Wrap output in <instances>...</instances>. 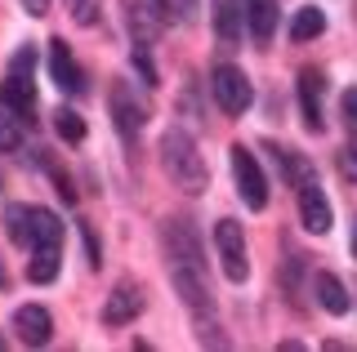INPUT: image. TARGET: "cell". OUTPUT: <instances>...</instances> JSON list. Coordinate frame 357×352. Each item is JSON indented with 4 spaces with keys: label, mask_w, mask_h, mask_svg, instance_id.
Instances as JSON below:
<instances>
[{
    "label": "cell",
    "mask_w": 357,
    "mask_h": 352,
    "mask_svg": "<svg viewBox=\"0 0 357 352\" xmlns=\"http://www.w3.org/2000/svg\"><path fill=\"white\" fill-rule=\"evenodd\" d=\"M340 174L357 183V147H340Z\"/></svg>",
    "instance_id": "cell-25"
},
{
    "label": "cell",
    "mask_w": 357,
    "mask_h": 352,
    "mask_svg": "<svg viewBox=\"0 0 357 352\" xmlns=\"http://www.w3.org/2000/svg\"><path fill=\"white\" fill-rule=\"evenodd\" d=\"M54 129H59L63 143H81L85 138V120L76 116L72 107H59V112H54Z\"/></svg>",
    "instance_id": "cell-20"
},
{
    "label": "cell",
    "mask_w": 357,
    "mask_h": 352,
    "mask_svg": "<svg viewBox=\"0 0 357 352\" xmlns=\"http://www.w3.org/2000/svg\"><path fill=\"white\" fill-rule=\"evenodd\" d=\"M232 179H237V196L250 210H264L268 205V179H264V165L255 161V152L245 147V143H237L232 147Z\"/></svg>",
    "instance_id": "cell-3"
},
{
    "label": "cell",
    "mask_w": 357,
    "mask_h": 352,
    "mask_svg": "<svg viewBox=\"0 0 357 352\" xmlns=\"http://www.w3.org/2000/svg\"><path fill=\"white\" fill-rule=\"evenodd\" d=\"M36 246H63V223L54 210H40L31 205V250Z\"/></svg>",
    "instance_id": "cell-16"
},
{
    "label": "cell",
    "mask_w": 357,
    "mask_h": 352,
    "mask_svg": "<svg viewBox=\"0 0 357 352\" xmlns=\"http://www.w3.org/2000/svg\"><path fill=\"white\" fill-rule=\"evenodd\" d=\"M0 152H22V129H18V116H0Z\"/></svg>",
    "instance_id": "cell-22"
},
{
    "label": "cell",
    "mask_w": 357,
    "mask_h": 352,
    "mask_svg": "<svg viewBox=\"0 0 357 352\" xmlns=\"http://www.w3.org/2000/svg\"><path fill=\"white\" fill-rule=\"evenodd\" d=\"M215 259L223 268V277L228 281H245L250 277V259H245V232L237 218H219L215 223Z\"/></svg>",
    "instance_id": "cell-2"
},
{
    "label": "cell",
    "mask_w": 357,
    "mask_h": 352,
    "mask_svg": "<svg viewBox=\"0 0 357 352\" xmlns=\"http://www.w3.org/2000/svg\"><path fill=\"white\" fill-rule=\"evenodd\" d=\"M353 255H357V232H353Z\"/></svg>",
    "instance_id": "cell-29"
},
{
    "label": "cell",
    "mask_w": 357,
    "mask_h": 352,
    "mask_svg": "<svg viewBox=\"0 0 357 352\" xmlns=\"http://www.w3.org/2000/svg\"><path fill=\"white\" fill-rule=\"evenodd\" d=\"M134 67L143 72V85H156V67L148 58V45H134Z\"/></svg>",
    "instance_id": "cell-23"
},
{
    "label": "cell",
    "mask_w": 357,
    "mask_h": 352,
    "mask_svg": "<svg viewBox=\"0 0 357 352\" xmlns=\"http://www.w3.org/2000/svg\"><path fill=\"white\" fill-rule=\"evenodd\" d=\"M59 250H63V246H36V250H31L27 277L36 281V285H50L54 277H59Z\"/></svg>",
    "instance_id": "cell-17"
},
{
    "label": "cell",
    "mask_w": 357,
    "mask_h": 352,
    "mask_svg": "<svg viewBox=\"0 0 357 352\" xmlns=\"http://www.w3.org/2000/svg\"><path fill=\"white\" fill-rule=\"evenodd\" d=\"M50 76H54V85H59L63 94H81V90H85L81 67H76L72 49H67L63 40H50Z\"/></svg>",
    "instance_id": "cell-9"
},
{
    "label": "cell",
    "mask_w": 357,
    "mask_h": 352,
    "mask_svg": "<svg viewBox=\"0 0 357 352\" xmlns=\"http://www.w3.org/2000/svg\"><path fill=\"white\" fill-rule=\"evenodd\" d=\"M241 0H215V36L223 40V45H237L241 40Z\"/></svg>",
    "instance_id": "cell-15"
},
{
    "label": "cell",
    "mask_w": 357,
    "mask_h": 352,
    "mask_svg": "<svg viewBox=\"0 0 357 352\" xmlns=\"http://www.w3.org/2000/svg\"><path fill=\"white\" fill-rule=\"evenodd\" d=\"M312 294H317V303L326 307L331 317H344V312H349V290L340 285L335 272H317V277H312Z\"/></svg>",
    "instance_id": "cell-14"
},
{
    "label": "cell",
    "mask_w": 357,
    "mask_h": 352,
    "mask_svg": "<svg viewBox=\"0 0 357 352\" xmlns=\"http://www.w3.org/2000/svg\"><path fill=\"white\" fill-rule=\"evenodd\" d=\"M344 116H349L353 125H357V90H349V94H344Z\"/></svg>",
    "instance_id": "cell-27"
},
{
    "label": "cell",
    "mask_w": 357,
    "mask_h": 352,
    "mask_svg": "<svg viewBox=\"0 0 357 352\" xmlns=\"http://www.w3.org/2000/svg\"><path fill=\"white\" fill-rule=\"evenodd\" d=\"M161 170H165V179H170L178 192H188V196H201L206 183H210L206 161H201V152H197V143H192L188 129H165V138H161Z\"/></svg>",
    "instance_id": "cell-1"
},
{
    "label": "cell",
    "mask_w": 357,
    "mask_h": 352,
    "mask_svg": "<svg viewBox=\"0 0 357 352\" xmlns=\"http://www.w3.org/2000/svg\"><path fill=\"white\" fill-rule=\"evenodd\" d=\"M139 312H143V290L126 281V285H116V294H107L103 321H107V326H130Z\"/></svg>",
    "instance_id": "cell-10"
},
{
    "label": "cell",
    "mask_w": 357,
    "mask_h": 352,
    "mask_svg": "<svg viewBox=\"0 0 357 352\" xmlns=\"http://www.w3.org/2000/svg\"><path fill=\"white\" fill-rule=\"evenodd\" d=\"M126 5V23L134 45H152L156 40V14H152V0H121Z\"/></svg>",
    "instance_id": "cell-13"
},
{
    "label": "cell",
    "mask_w": 357,
    "mask_h": 352,
    "mask_svg": "<svg viewBox=\"0 0 357 352\" xmlns=\"http://www.w3.org/2000/svg\"><path fill=\"white\" fill-rule=\"evenodd\" d=\"M210 90H215V103L223 107V116H241L245 107H250V81H245L241 67H232V63H219L215 72H210Z\"/></svg>",
    "instance_id": "cell-4"
},
{
    "label": "cell",
    "mask_w": 357,
    "mask_h": 352,
    "mask_svg": "<svg viewBox=\"0 0 357 352\" xmlns=\"http://www.w3.org/2000/svg\"><path fill=\"white\" fill-rule=\"evenodd\" d=\"M112 120H116V129H121V138L134 143L139 138V129H143V107L134 103V94H130V85H112Z\"/></svg>",
    "instance_id": "cell-8"
},
{
    "label": "cell",
    "mask_w": 357,
    "mask_h": 352,
    "mask_svg": "<svg viewBox=\"0 0 357 352\" xmlns=\"http://www.w3.org/2000/svg\"><path fill=\"white\" fill-rule=\"evenodd\" d=\"M5 232L14 246L31 250V205H9L5 210Z\"/></svg>",
    "instance_id": "cell-19"
},
{
    "label": "cell",
    "mask_w": 357,
    "mask_h": 352,
    "mask_svg": "<svg viewBox=\"0 0 357 352\" xmlns=\"http://www.w3.org/2000/svg\"><path fill=\"white\" fill-rule=\"evenodd\" d=\"M14 330H18V339L27 348H45L50 344V335H54V317H50V307H40V303H22L18 312H14Z\"/></svg>",
    "instance_id": "cell-6"
},
{
    "label": "cell",
    "mask_w": 357,
    "mask_h": 352,
    "mask_svg": "<svg viewBox=\"0 0 357 352\" xmlns=\"http://www.w3.org/2000/svg\"><path fill=\"white\" fill-rule=\"evenodd\" d=\"M59 192H63V201H76V188H72V179H63V174H59Z\"/></svg>",
    "instance_id": "cell-28"
},
{
    "label": "cell",
    "mask_w": 357,
    "mask_h": 352,
    "mask_svg": "<svg viewBox=\"0 0 357 352\" xmlns=\"http://www.w3.org/2000/svg\"><path fill=\"white\" fill-rule=\"evenodd\" d=\"M321 31H326V14H321V9H299V14L290 18V40H299V45H304V40H317Z\"/></svg>",
    "instance_id": "cell-18"
},
{
    "label": "cell",
    "mask_w": 357,
    "mask_h": 352,
    "mask_svg": "<svg viewBox=\"0 0 357 352\" xmlns=\"http://www.w3.org/2000/svg\"><path fill=\"white\" fill-rule=\"evenodd\" d=\"M0 107H9L18 120H36V76L9 72L5 81H0Z\"/></svg>",
    "instance_id": "cell-5"
},
{
    "label": "cell",
    "mask_w": 357,
    "mask_h": 352,
    "mask_svg": "<svg viewBox=\"0 0 357 352\" xmlns=\"http://www.w3.org/2000/svg\"><path fill=\"white\" fill-rule=\"evenodd\" d=\"M22 9H27L31 18H40V14H50V0H22Z\"/></svg>",
    "instance_id": "cell-26"
},
{
    "label": "cell",
    "mask_w": 357,
    "mask_h": 352,
    "mask_svg": "<svg viewBox=\"0 0 357 352\" xmlns=\"http://www.w3.org/2000/svg\"><path fill=\"white\" fill-rule=\"evenodd\" d=\"M299 218H304V227L317 232V237L331 232V201H326V192H321L312 179L299 183Z\"/></svg>",
    "instance_id": "cell-7"
},
{
    "label": "cell",
    "mask_w": 357,
    "mask_h": 352,
    "mask_svg": "<svg viewBox=\"0 0 357 352\" xmlns=\"http://www.w3.org/2000/svg\"><path fill=\"white\" fill-rule=\"evenodd\" d=\"M321 90H326V81H321L317 67L299 72V107H304V125L312 129V134L321 129Z\"/></svg>",
    "instance_id": "cell-11"
},
{
    "label": "cell",
    "mask_w": 357,
    "mask_h": 352,
    "mask_svg": "<svg viewBox=\"0 0 357 352\" xmlns=\"http://www.w3.org/2000/svg\"><path fill=\"white\" fill-rule=\"evenodd\" d=\"M63 5H67V14H72L76 27H94L98 14H103V0H63Z\"/></svg>",
    "instance_id": "cell-21"
},
{
    "label": "cell",
    "mask_w": 357,
    "mask_h": 352,
    "mask_svg": "<svg viewBox=\"0 0 357 352\" xmlns=\"http://www.w3.org/2000/svg\"><path fill=\"white\" fill-rule=\"evenodd\" d=\"M31 67H36V49H31V45H22V49L14 54V58H9V72H31Z\"/></svg>",
    "instance_id": "cell-24"
},
{
    "label": "cell",
    "mask_w": 357,
    "mask_h": 352,
    "mask_svg": "<svg viewBox=\"0 0 357 352\" xmlns=\"http://www.w3.org/2000/svg\"><path fill=\"white\" fill-rule=\"evenodd\" d=\"M241 14H245V27H250V36L268 45L277 31V0H241Z\"/></svg>",
    "instance_id": "cell-12"
}]
</instances>
